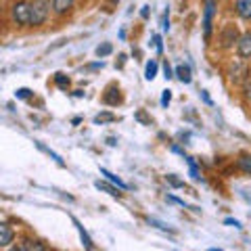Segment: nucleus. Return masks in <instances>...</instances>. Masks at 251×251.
<instances>
[{
	"label": "nucleus",
	"instance_id": "obj_1",
	"mask_svg": "<svg viewBox=\"0 0 251 251\" xmlns=\"http://www.w3.org/2000/svg\"><path fill=\"white\" fill-rule=\"evenodd\" d=\"M49 11H50V4L49 0H31V23L29 25H42L49 17Z\"/></svg>",
	"mask_w": 251,
	"mask_h": 251
},
{
	"label": "nucleus",
	"instance_id": "obj_2",
	"mask_svg": "<svg viewBox=\"0 0 251 251\" xmlns=\"http://www.w3.org/2000/svg\"><path fill=\"white\" fill-rule=\"evenodd\" d=\"M11 15L17 25H29L31 23V2H15L11 9Z\"/></svg>",
	"mask_w": 251,
	"mask_h": 251
},
{
	"label": "nucleus",
	"instance_id": "obj_3",
	"mask_svg": "<svg viewBox=\"0 0 251 251\" xmlns=\"http://www.w3.org/2000/svg\"><path fill=\"white\" fill-rule=\"evenodd\" d=\"M214 11H216V0H205V11H203V36H205V40H209V36H211Z\"/></svg>",
	"mask_w": 251,
	"mask_h": 251
},
{
	"label": "nucleus",
	"instance_id": "obj_4",
	"mask_svg": "<svg viewBox=\"0 0 251 251\" xmlns=\"http://www.w3.org/2000/svg\"><path fill=\"white\" fill-rule=\"evenodd\" d=\"M237 50H239V57H243V59L251 57V34L241 36V40L237 44Z\"/></svg>",
	"mask_w": 251,
	"mask_h": 251
},
{
	"label": "nucleus",
	"instance_id": "obj_5",
	"mask_svg": "<svg viewBox=\"0 0 251 251\" xmlns=\"http://www.w3.org/2000/svg\"><path fill=\"white\" fill-rule=\"evenodd\" d=\"M72 222L75 224V228H77V232H80V239H82V243H84V247H86V251H92L94 249V245H92V239L88 237V232L84 230V226L80 224V220L77 218H72Z\"/></svg>",
	"mask_w": 251,
	"mask_h": 251
},
{
	"label": "nucleus",
	"instance_id": "obj_6",
	"mask_svg": "<svg viewBox=\"0 0 251 251\" xmlns=\"http://www.w3.org/2000/svg\"><path fill=\"white\" fill-rule=\"evenodd\" d=\"M176 77L182 84H191V80H193V75H191V67L186 65V63H180V65L176 67Z\"/></svg>",
	"mask_w": 251,
	"mask_h": 251
},
{
	"label": "nucleus",
	"instance_id": "obj_7",
	"mask_svg": "<svg viewBox=\"0 0 251 251\" xmlns=\"http://www.w3.org/2000/svg\"><path fill=\"white\" fill-rule=\"evenodd\" d=\"M237 13L241 19H251V0H237Z\"/></svg>",
	"mask_w": 251,
	"mask_h": 251
},
{
	"label": "nucleus",
	"instance_id": "obj_8",
	"mask_svg": "<svg viewBox=\"0 0 251 251\" xmlns=\"http://www.w3.org/2000/svg\"><path fill=\"white\" fill-rule=\"evenodd\" d=\"M74 6V0H52V9H54V13H67L69 9Z\"/></svg>",
	"mask_w": 251,
	"mask_h": 251
},
{
	"label": "nucleus",
	"instance_id": "obj_9",
	"mask_svg": "<svg viewBox=\"0 0 251 251\" xmlns=\"http://www.w3.org/2000/svg\"><path fill=\"white\" fill-rule=\"evenodd\" d=\"M100 174H103L109 182H113V184H117V188H128V184L124 182V180L120 178V176H115V174H111L109 170H105V168H100Z\"/></svg>",
	"mask_w": 251,
	"mask_h": 251
},
{
	"label": "nucleus",
	"instance_id": "obj_10",
	"mask_svg": "<svg viewBox=\"0 0 251 251\" xmlns=\"http://www.w3.org/2000/svg\"><path fill=\"white\" fill-rule=\"evenodd\" d=\"M13 241V230L9 228V224H0V245H9Z\"/></svg>",
	"mask_w": 251,
	"mask_h": 251
},
{
	"label": "nucleus",
	"instance_id": "obj_11",
	"mask_svg": "<svg viewBox=\"0 0 251 251\" xmlns=\"http://www.w3.org/2000/svg\"><path fill=\"white\" fill-rule=\"evenodd\" d=\"M94 186H97V188H99V191H105V193H109V195H111V197H117V199H120V197H122V193H120V191H117V188H113V186H109L107 182H100V180H97V182H94Z\"/></svg>",
	"mask_w": 251,
	"mask_h": 251
},
{
	"label": "nucleus",
	"instance_id": "obj_12",
	"mask_svg": "<svg viewBox=\"0 0 251 251\" xmlns=\"http://www.w3.org/2000/svg\"><path fill=\"white\" fill-rule=\"evenodd\" d=\"M23 251H46V247H44V243H40V241L27 239L25 243H23Z\"/></svg>",
	"mask_w": 251,
	"mask_h": 251
},
{
	"label": "nucleus",
	"instance_id": "obj_13",
	"mask_svg": "<svg viewBox=\"0 0 251 251\" xmlns=\"http://www.w3.org/2000/svg\"><path fill=\"white\" fill-rule=\"evenodd\" d=\"M157 67H159V65H157V61H155V59H151V61L147 63V69H145V77H147L149 82H151V80H155V75H157Z\"/></svg>",
	"mask_w": 251,
	"mask_h": 251
},
{
	"label": "nucleus",
	"instance_id": "obj_14",
	"mask_svg": "<svg viewBox=\"0 0 251 251\" xmlns=\"http://www.w3.org/2000/svg\"><path fill=\"white\" fill-rule=\"evenodd\" d=\"M184 159L188 163V168H191V178L193 180H199L201 176H199V168H197V163H195V159H193V157H184Z\"/></svg>",
	"mask_w": 251,
	"mask_h": 251
},
{
	"label": "nucleus",
	"instance_id": "obj_15",
	"mask_svg": "<svg viewBox=\"0 0 251 251\" xmlns=\"http://www.w3.org/2000/svg\"><path fill=\"white\" fill-rule=\"evenodd\" d=\"M111 50H113V46L109 44V42H105V44H100V46H97V57H107V54H111Z\"/></svg>",
	"mask_w": 251,
	"mask_h": 251
},
{
	"label": "nucleus",
	"instance_id": "obj_16",
	"mask_svg": "<svg viewBox=\"0 0 251 251\" xmlns=\"http://www.w3.org/2000/svg\"><path fill=\"white\" fill-rule=\"evenodd\" d=\"M36 145H38V149H40V151H44L46 155H50V157H52V159H54V161H57V163H59V166H63V159H61V157H59L57 153H54V151H50V149H49V147H44L42 143H36Z\"/></svg>",
	"mask_w": 251,
	"mask_h": 251
},
{
	"label": "nucleus",
	"instance_id": "obj_17",
	"mask_svg": "<svg viewBox=\"0 0 251 251\" xmlns=\"http://www.w3.org/2000/svg\"><path fill=\"white\" fill-rule=\"evenodd\" d=\"M239 168L243 172H247V174H251V155H245L239 159Z\"/></svg>",
	"mask_w": 251,
	"mask_h": 251
},
{
	"label": "nucleus",
	"instance_id": "obj_18",
	"mask_svg": "<svg viewBox=\"0 0 251 251\" xmlns=\"http://www.w3.org/2000/svg\"><path fill=\"white\" fill-rule=\"evenodd\" d=\"M113 120H115L113 113H99L94 117V124H105V122H113Z\"/></svg>",
	"mask_w": 251,
	"mask_h": 251
},
{
	"label": "nucleus",
	"instance_id": "obj_19",
	"mask_svg": "<svg viewBox=\"0 0 251 251\" xmlns=\"http://www.w3.org/2000/svg\"><path fill=\"white\" fill-rule=\"evenodd\" d=\"M166 180H168V182H170L172 186H174V188H184V182H182L180 178H176L174 174H168V176H166Z\"/></svg>",
	"mask_w": 251,
	"mask_h": 251
},
{
	"label": "nucleus",
	"instance_id": "obj_20",
	"mask_svg": "<svg viewBox=\"0 0 251 251\" xmlns=\"http://www.w3.org/2000/svg\"><path fill=\"white\" fill-rule=\"evenodd\" d=\"M54 82H57L59 88H67V86H69V77L63 75V74H57V75H54Z\"/></svg>",
	"mask_w": 251,
	"mask_h": 251
},
{
	"label": "nucleus",
	"instance_id": "obj_21",
	"mask_svg": "<svg viewBox=\"0 0 251 251\" xmlns=\"http://www.w3.org/2000/svg\"><path fill=\"white\" fill-rule=\"evenodd\" d=\"M111 92H115V88H111ZM120 94H117V97H115V94H105V103L107 105H117V103H120Z\"/></svg>",
	"mask_w": 251,
	"mask_h": 251
},
{
	"label": "nucleus",
	"instance_id": "obj_22",
	"mask_svg": "<svg viewBox=\"0 0 251 251\" xmlns=\"http://www.w3.org/2000/svg\"><path fill=\"white\" fill-rule=\"evenodd\" d=\"M161 29L168 31L170 29V11L166 9V13H163V19H161Z\"/></svg>",
	"mask_w": 251,
	"mask_h": 251
},
{
	"label": "nucleus",
	"instance_id": "obj_23",
	"mask_svg": "<svg viewBox=\"0 0 251 251\" xmlns=\"http://www.w3.org/2000/svg\"><path fill=\"white\" fill-rule=\"evenodd\" d=\"M170 100H172V92L170 90H163V94H161V107H168Z\"/></svg>",
	"mask_w": 251,
	"mask_h": 251
},
{
	"label": "nucleus",
	"instance_id": "obj_24",
	"mask_svg": "<svg viewBox=\"0 0 251 251\" xmlns=\"http://www.w3.org/2000/svg\"><path fill=\"white\" fill-rule=\"evenodd\" d=\"M15 94H17V99H29L31 97V90L29 88H19Z\"/></svg>",
	"mask_w": 251,
	"mask_h": 251
},
{
	"label": "nucleus",
	"instance_id": "obj_25",
	"mask_svg": "<svg viewBox=\"0 0 251 251\" xmlns=\"http://www.w3.org/2000/svg\"><path fill=\"white\" fill-rule=\"evenodd\" d=\"M153 42H155V49H157V52H161L163 50V44H161V36H153Z\"/></svg>",
	"mask_w": 251,
	"mask_h": 251
},
{
	"label": "nucleus",
	"instance_id": "obj_26",
	"mask_svg": "<svg viewBox=\"0 0 251 251\" xmlns=\"http://www.w3.org/2000/svg\"><path fill=\"white\" fill-rule=\"evenodd\" d=\"M163 74H166V75H163L166 80H170V77H172V67H170V63H168V61L163 63Z\"/></svg>",
	"mask_w": 251,
	"mask_h": 251
},
{
	"label": "nucleus",
	"instance_id": "obj_27",
	"mask_svg": "<svg viewBox=\"0 0 251 251\" xmlns=\"http://www.w3.org/2000/svg\"><path fill=\"white\" fill-rule=\"evenodd\" d=\"M224 224H228V226H234V228H241V224L237 222V220H232V218H226V220H224Z\"/></svg>",
	"mask_w": 251,
	"mask_h": 251
},
{
	"label": "nucleus",
	"instance_id": "obj_28",
	"mask_svg": "<svg viewBox=\"0 0 251 251\" xmlns=\"http://www.w3.org/2000/svg\"><path fill=\"white\" fill-rule=\"evenodd\" d=\"M201 99H203V100H205V103H207V105H211V99H209V94H207L205 90H201Z\"/></svg>",
	"mask_w": 251,
	"mask_h": 251
},
{
	"label": "nucleus",
	"instance_id": "obj_29",
	"mask_svg": "<svg viewBox=\"0 0 251 251\" xmlns=\"http://www.w3.org/2000/svg\"><path fill=\"white\" fill-rule=\"evenodd\" d=\"M149 9H151V6H143V11H140V15H143V19H149Z\"/></svg>",
	"mask_w": 251,
	"mask_h": 251
},
{
	"label": "nucleus",
	"instance_id": "obj_30",
	"mask_svg": "<svg viewBox=\"0 0 251 251\" xmlns=\"http://www.w3.org/2000/svg\"><path fill=\"white\" fill-rule=\"evenodd\" d=\"M247 97H249V99H251V84H249V86H247Z\"/></svg>",
	"mask_w": 251,
	"mask_h": 251
},
{
	"label": "nucleus",
	"instance_id": "obj_31",
	"mask_svg": "<svg viewBox=\"0 0 251 251\" xmlns=\"http://www.w3.org/2000/svg\"><path fill=\"white\" fill-rule=\"evenodd\" d=\"M11 251H23V247H15V249H11Z\"/></svg>",
	"mask_w": 251,
	"mask_h": 251
},
{
	"label": "nucleus",
	"instance_id": "obj_32",
	"mask_svg": "<svg viewBox=\"0 0 251 251\" xmlns=\"http://www.w3.org/2000/svg\"><path fill=\"white\" fill-rule=\"evenodd\" d=\"M209 251H220V249H209Z\"/></svg>",
	"mask_w": 251,
	"mask_h": 251
},
{
	"label": "nucleus",
	"instance_id": "obj_33",
	"mask_svg": "<svg viewBox=\"0 0 251 251\" xmlns=\"http://www.w3.org/2000/svg\"><path fill=\"white\" fill-rule=\"evenodd\" d=\"M115 2H120V0H115Z\"/></svg>",
	"mask_w": 251,
	"mask_h": 251
}]
</instances>
